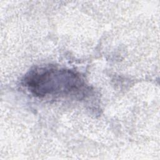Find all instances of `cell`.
Returning a JSON list of instances; mask_svg holds the SVG:
<instances>
[{"mask_svg": "<svg viewBox=\"0 0 160 160\" xmlns=\"http://www.w3.org/2000/svg\"><path fill=\"white\" fill-rule=\"evenodd\" d=\"M22 84L31 94L39 98L82 96L88 89L79 73L54 65L30 70Z\"/></svg>", "mask_w": 160, "mask_h": 160, "instance_id": "6da1fadb", "label": "cell"}]
</instances>
